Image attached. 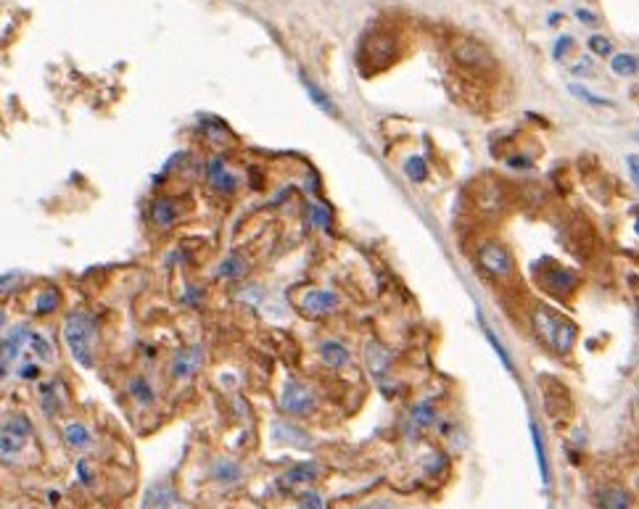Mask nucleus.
Masks as SVG:
<instances>
[{
  "label": "nucleus",
  "instance_id": "obj_39",
  "mask_svg": "<svg viewBox=\"0 0 639 509\" xmlns=\"http://www.w3.org/2000/svg\"><path fill=\"white\" fill-rule=\"evenodd\" d=\"M626 164H628V174H631V183H637V153H631V156H626Z\"/></svg>",
  "mask_w": 639,
  "mask_h": 509
},
{
  "label": "nucleus",
  "instance_id": "obj_11",
  "mask_svg": "<svg viewBox=\"0 0 639 509\" xmlns=\"http://www.w3.org/2000/svg\"><path fill=\"white\" fill-rule=\"evenodd\" d=\"M597 509H631V496L626 488L621 486H605L595 494Z\"/></svg>",
  "mask_w": 639,
  "mask_h": 509
},
{
  "label": "nucleus",
  "instance_id": "obj_9",
  "mask_svg": "<svg viewBox=\"0 0 639 509\" xmlns=\"http://www.w3.org/2000/svg\"><path fill=\"white\" fill-rule=\"evenodd\" d=\"M320 475V470H317V465L314 462H304V465H293L291 470H285L280 477H278V486H280V491H293V488L299 486H306V483H312L314 477Z\"/></svg>",
  "mask_w": 639,
  "mask_h": 509
},
{
  "label": "nucleus",
  "instance_id": "obj_28",
  "mask_svg": "<svg viewBox=\"0 0 639 509\" xmlns=\"http://www.w3.org/2000/svg\"><path fill=\"white\" fill-rule=\"evenodd\" d=\"M610 69H613L618 77H634V74H637V55H634V53H618V55H613V61H610Z\"/></svg>",
  "mask_w": 639,
  "mask_h": 509
},
{
  "label": "nucleus",
  "instance_id": "obj_34",
  "mask_svg": "<svg viewBox=\"0 0 639 509\" xmlns=\"http://www.w3.org/2000/svg\"><path fill=\"white\" fill-rule=\"evenodd\" d=\"M586 45H589V51L595 55H610V51H613V43L607 37H602V34H592Z\"/></svg>",
  "mask_w": 639,
  "mask_h": 509
},
{
  "label": "nucleus",
  "instance_id": "obj_16",
  "mask_svg": "<svg viewBox=\"0 0 639 509\" xmlns=\"http://www.w3.org/2000/svg\"><path fill=\"white\" fill-rule=\"evenodd\" d=\"M174 219H177V206H174L172 201H167V198H159V201H153L151 222L156 225V227H169Z\"/></svg>",
  "mask_w": 639,
  "mask_h": 509
},
{
  "label": "nucleus",
  "instance_id": "obj_42",
  "mask_svg": "<svg viewBox=\"0 0 639 509\" xmlns=\"http://www.w3.org/2000/svg\"><path fill=\"white\" fill-rule=\"evenodd\" d=\"M508 166H520V169H529L531 161H529V159H508Z\"/></svg>",
  "mask_w": 639,
  "mask_h": 509
},
{
  "label": "nucleus",
  "instance_id": "obj_20",
  "mask_svg": "<svg viewBox=\"0 0 639 509\" xmlns=\"http://www.w3.org/2000/svg\"><path fill=\"white\" fill-rule=\"evenodd\" d=\"M410 423L415 428H428V425L436 423V409L431 401H418L410 409Z\"/></svg>",
  "mask_w": 639,
  "mask_h": 509
},
{
  "label": "nucleus",
  "instance_id": "obj_10",
  "mask_svg": "<svg viewBox=\"0 0 639 509\" xmlns=\"http://www.w3.org/2000/svg\"><path fill=\"white\" fill-rule=\"evenodd\" d=\"M391 359H394V354L383 343H378V341H370L368 346H365V364H368L370 375L375 380H380L386 375V369L391 367Z\"/></svg>",
  "mask_w": 639,
  "mask_h": 509
},
{
  "label": "nucleus",
  "instance_id": "obj_37",
  "mask_svg": "<svg viewBox=\"0 0 639 509\" xmlns=\"http://www.w3.org/2000/svg\"><path fill=\"white\" fill-rule=\"evenodd\" d=\"M576 16H579V22H584L586 27H597V16L592 11H586V8H579V11H576Z\"/></svg>",
  "mask_w": 639,
  "mask_h": 509
},
{
  "label": "nucleus",
  "instance_id": "obj_17",
  "mask_svg": "<svg viewBox=\"0 0 639 509\" xmlns=\"http://www.w3.org/2000/svg\"><path fill=\"white\" fill-rule=\"evenodd\" d=\"M455 58L463 66H484V61H486V51L476 43H460L455 51Z\"/></svg>",
  "mask_w": 639,
  "mask_h": 509
},
{
  "label": "nucleus",
  "instance_id": "obj_14",
  "mask_svg": "<svg viewBox=\"0 0 639 509\" xmlns=\"http://www.w3.org/2000/svg\"><path fill=\"white\" fill-rule=\"evenodd\" d=\"M576 282V275L574 272H568L565 267H560V264H553L550 261V272L542 277V285L547 288V291L553 293H565L568 288H574Z\"/></svg>",
  "mask_w": 639,
  "mask_h": 509
},
{
  "label": "nucleus",
  "instance_id": "obj_2",
  "mask_svg": "<svg viewBox=\"0 0 639 509\" xmlns=\"http://www.w3.org/2000/svg\"><path fill=\"white\" fill-rule=\"evenodd\" d=\"M66 346L72 351V357L82 364V367H93V338H96V325L93 317L87 312H72L64 325Z\"/></svg>",
  "mask_w": 639,
  "mask_h": 509
},
{
  "label": "nucleus",
  "instance_id": "obj_5",
  "mask_svg": "<svg viewBox=\"0 0 639 509\" xmlns=\"http://www.w3.org/2000/svg\"><path fill=\"white\" fill-rule=\"evenodd\" d=\"M299 309L306 317H325L338 309V296L325 288H312L299 298Z\"/></svg>",
  "mask_w": 639,
  "mask_h": 509
},
{
  "label": "nucleus",
  "instance_id": "obj_38",
  "mask_svg": "<svg viewBox=\"0 0 639 509\" xmlns=\"http://www.w3.org/2000/svg\"><path fill=\"white\" fill-rule=\"evenodd\" d=\"M574 74H592V58H584L574 66Z\"/></svg>",
  "mask_w": 639,
  "mask_h": 509
},
{
  "label": "nucleus",
  "instance_id": "obj_32",
  "mask_svg": "<svg viewBox=\"0 0 639 509\" xmlns=\"http://www.w3.org/2000/svg\"><path fill=\"white\" fill-rule=\"evenodd\" d=\"M56 306H58V291L56 288H48L37 296V312L40 315H51Z\"/></svg>",
  "mask_w": 639,
  "mask_h": 509
},
{
  "label": "nucleus",
  "instance_id": "obj_4",
  "mask_svg": "<svg viewBox=\"0 0 639 509\" xmlns=\"http://www.w3.org/2000/svg\"><path fill=\"white\" fill-rule=\"evenodd\" d=\"M280 406H283V412H288L291 417H304V414H309L314 406L312 390L306 388L302 380H288L280 390Z\"/></svg>",
  "mask_w": 639,
  "mask_h": 509
},
{
  "label": "nucleus",
  "instance_id": "obj_19",
  "mask_svg": "<svg viewBox=\"0 0 639 509\" xmlns=\"http://www.w3.org/2000/svg\"><path fill=\"white\" fill-rule=\"evenodd\" d=\"M217 275L219 277H225V280H238V277L246 275V261L240 259L238 253H228V256L222 259V264L217 267Z\"/></svg>",
  "mask_w": 639,
  "mask_h": 509
},
{
  "label": "nucleus",
  "instance_id": "obj_35",
  "mask_svg": "<svg viewBox=\"0 0 639 509\" xmlns=\"http://www.w3.org/2000/svg\"><path fill=\"white\" fill-rule=\"evenodd\" d=\"M299 509H325V501L317 491H306L299 496Z\"/></svg>",
  "mask_w": 639,
  "mask_h": 509
},
{
  "label": "nucleus",
  "instance_id": "obj_1",
  "mask_svg": "<svg viewBox=\"0 0 639 509\" xmlns=\"http://www.w3.org/2000/svg\"><path fill=\"white\" fill-rule=\"evenodd\" d=\"M531 325L536 330V336L542 338L547 346L557 351V354H568L576 343V325L568 317L557 315L547 303H536L534 315H531Z\"/></svg>",
  "mask_w": 639,
  "mask_h": 509
},
{
  "label": "nucleus",
  "instance_id": "obj_6",
  "mask_svg": "<svg viewBox=\"0 0 639 509\" xmlns=\"http://www.w3.org/2000/svg\"><path fill=\"white\" fill-rule=\"evenodd\" d=\"M272 441L278 446H296V449H309L312 446V435L304 433L302 428L283 420H272Z\"/></svg>",
  "mask_w": 639,
  "mask_h": 509
},
{
  "label": "nucleus",
  "instance_id": "obj_3",
  "mask_svg": "<svg viewBox=\"0 0 639 509\" xmlns=\"http://www.w3.org/2000/svg\"><path fill=\"white\" fill-rule=\"evenodd\" d=\"M478 264H481L484 272L491 275L494 280H505V277H510L512 270H515L510 251L505 249L502 243H494V240H486V243L478 249Z\"/></svg>",
  "mask_w": 639,
  "mask_h": 509
},
{
  "label": "nucleus",
  "instance_id": "obj_22",
  "mask_svg": "<svg viewBox=\"0 0 639 509\" xmlns=\"http://www.w3.org/2000/svg\"><path fill=\"white\" fill-rule=\"evenodd\" d=\"M64 438H66V444L72 446V449H87L90 446V430H87L85 425L82 423H69L64 428Z\"/></svg>",
  "mask_w": 639,
  "mask_h": 509
},
{
  "label": "nucleus",
  "instance_id": "obj_30",
  "mask_svg": "<svg viewBox=\"0 0 639 509\" xmlns=\"http://www.w3.org/2000/svg\"><path fill=\"white\" fill-rule=\"evenodd\" d=\"M404 174L410 177L412 183H422V180L428 177V164L422 161L420 156H410V159L404 161Z\"/></svg>",
  "mask_w": 639,
  "mask_h": 509
},
{
  "label": "nucleus",
  "instance_id": "obj_31",
  "mask_svg": "<svg viewBox=\"0 0 639 509\" xmlns=\"http://www.w3.org/2000/svg\"><path fill=\"white\" fill-rule=\"evenodd\" d=\"M306 214H309V222H312L314 230H328L330 227V211L320 204H309L306 206Z\"/></svg>",
  "mask_w": 639,
  "mask_h": 509
},
{
  "label": "nucleus",
  "instance_id": "obj_7",
  "mask_svg": "<svg viewBox=\"0 0 639 509\" xmlns=\"http://www.w3.org/2000/svg\"><path fill=\"white\" fill-rule=\"evenodd\" d=\"M201 362H204V351H201V346L180 348L177 357L172 359V375L177 380L193 378L195 372H198V367H201Z\"/></svg>",
  "mask_w": 639,
  "mask_h": 509
},
{
  "label": "nucleus",
  "instance_id": "obj_12",
  "mask_svg": "<svg viewBox=\"0 0 639 509\" xmlns=\"http://www.w3.org/2000/svg\"><path fill=\"white\" fill-rule=\"evenodd\" d=\"M320 359L325 362L328 367L333 369H341L349 364V359H351V354H349V348L344 341H336V338H325L323 343H320Z\"/></svg>",
  "mask_w": 639,
  "mask_h": 509
},
{
  "label": "nucleus",
  "instance_id": "obj_40",
  "mask_svg": "<svg viewBox=\"0 0 639 509\" xmlns=\"http://www.w3.org/2000/svg\"><path fill=\"white\" fill-rule=\"evenodd\" d=\"M77 475H79L82 483H90V480H93V477H90V470H87V462H79V465H77Z\"/></svg>",
  "mask_w": 639,
  "mask_h": 509
},
{
  "label": "nucleus",
  "instance_id": "obj_18",
  "mask_svg": "<svg viewBox=\"0 0 639 509\" xmlns=\"http://www.w3.org/2000/svg\"><path fill=\"white\" fill-rule=\"evenodd\" d=\"M212 477L214 480H219L222 486H235L240 480V470L235 462H230V459H219V462H214V467H212Z\"/></svg>",
  "mask_w": 639,
  "mask_h": 509
},
{
  "label": "nucleus",
  "instance_id": "obj_25",
  "mask_svg": "<svg viewBox=\"0 0 639 509\" xmlns=\"http://www.w3.org/2000/svg\"><path fill=\"white\" fill-rule=\"evenodd\" d=\"M127 388H130V393L135 396V401H138V404H143V406L153 404V399H156V393H153L151 383H148L146 378H132Z\"/></svg>",
  "mask_w": 639,
  "mask_h": 509
},
{
  "label": "nucleus",
  "instance_id": "obj_36",
  "mask_svg": "<svg viewBox=\"0 0 639 509\" xmlns=\"http://www.w3.org/2000/svg\"><path fill=\"white\" fill-rule=\"evenodd\" d=\"M571 45H574V37H571V34H560V37H557V43H555V48H553L555 61H560V58L565 55V51H571Z\"/></svg>",
  "mask_w": 639,
  "mask_h": 509
},
{
  "label": "nucleus",
  "instance_id": "obj_43",
  "mask_svg": "<svg viewBox=\"0 0 639 509\" xmlns=\"http://www.w3.org/2000/svg\"><path fill=\"white\" fill-rule=\"evenodd\" d=\"M3 322H6V315H3V312H0V327H3Z\"/></svg>",
  "mask_w": 639,
  "mask_h": 509
},
{
  "label": "nucleus",
  "instance_id": "obj_13",
  "mask_svg": "<svg viewBox=\"0 0 639 509\" xmlns=\"http://www.w3.org/2000/svg\"><path fill=\"white\" fill-rule=\"evenodd\" d=\"M143 509H183V504L169 486H153L143 498Z\"/></svg>",
  "mask_w": 639,
  "mask_h": 509
},
{
  "label": "nucleus",
  "instance_id": "obj_15",
  "mask_svg": "<svg viewBox=\"0 0 639 509\" xmlns=\"http://www.w3.org/2000/svg\"><path fill=\"white\" fill-rule=\"evenodd\" d=\"M40 401H43V412L48 417H56V412L64 406V388L58 380H51V383H43L40 385Z\"/></svg>",
  "mask_w": 639,
  "mask_h": 509
},
{
  "label": "nucleus",
  "instance_id": "obj_29",
  "mask_svg": "<svg viewBox=\"0 0 639 509\" xmlns=\"http://www.w3.org/2000/svg\"><path fill=\"white\" fill-rule=\"evenodd\" d=\"M529 430H531V438H534V451H536V462H539V475H542V480L547 483V480H550V472H547V459H544L542 433H539V428H536L534 423H529Z\"/></svg>",
  "mask_w": 639,
  "mask_h": 509
},
{
  "label": "nucleus",
  "instance_id": "obj_21",
  "mask_svg": "<svg viewBox=\"0 0 639 509\" xmlns=\"http://www.w3.org/2000/svg\"><path fill=\"white\" fill-rule=\"evenodd\" d=\"M302 85H304V90H306V95H309V100H312L314 106L317 109H323L325 114H336V103L330 100V98L320 90V85H314V82H309L306 77H302Z\"/></svg>",
  "mask_w": 639,
  "mask_h": 509
},
{
  "label": "nucleus",
  "instance_id": "obj_8",
  "mask_svg": "<svg viewBox=\"0 0 639 509\" xmlns=\"http://www.w3.org/2000/svg\"><path fill=\"white\" fill-rule=\"evenodd\" d=\"M206 180H209V185H212L214 190H219V193H233V190H235V177H233V172L228 169V164H225L222 156L209 159V164H206Z\"/></svg>",
  "mask_w": 639,
  "mask_h": 509
},
{
  "label": "nucleus",
  "instance_id": "obj_33",
  "mask_svg": "<svg viewBox=\"0 0 639 509\" xmlns=\"http://www.w3.org/2000/svg\"><path fill=\"white\" fill-rule=\"evenodd\" d=\"M22 438H16V435H8V433H0V454L6 456H13L22 451Z\"/></svg>",
  "mask_w": 639,
  "mask_h": 509
},
{
  "label": "nucleus",
  "instance_id": "obj_24",
  "mask_svg": "<svg viewBox=\"0 0 639 509\" xmlns=\"http://www.w3.org/2000/svg\"><path fill=\"white\" fill-rule=\"evenodd\" d=\"M30 348L34 351V357L40 359V362H45V364H51L56 359V351H53V346H51V341L45 336H40V333H32V336H30Z\"/></svg>",
  "mask_w": 639,
  "mask_h": 509
},
{
  "label": "nucleus",
  "instance_id": "obj_27",
  "mask_svg": "<svg viewBox=\"0 0 639 509\" xmlns=\"http://www.w3.org/2000/svg\"><path fill=\"white\" fill-rule=\"evenodd\" d=\"M568 93L571 95H576L579 100H584V103H589V106H600V109H613V100L610 98H602V95H595L592 90H586V87L581 85H568Z\"/></svg>",
  "mask_w": 639,
  "mask_h": 509
},
{
  "label": "nucleus",
  "instance_id": "obj_26",
  "mask_svg": "<svg viewBox=\"0 0 639 509\" xmlns=\"http://www.w3.org/2000/svg\"><path fill=\"white\" fill-rule=\"evenodd\" d=\"M3 433L8 435H16V438H27V435L32 433V423L24 417V414H13V417H8L6 423H3Z\"/></svg>",
  "mask_w": 639,
  "mask_h": 509
},
{
  "label": "nucleus",
  "instance_id": "obj_23",
  "mask_svg": "<svg viewBox=\"0 0 639 509\" xmlns=\"http://www.w3.org/2000/svg\"><path fill=\"white\" fill-rule=\"evenodd\" d=\"M481 330H484V336H486L489 346L494 348V351H497V357L502 359V364H505V369H508V372H515V367H512V359H510V354H508V348H505L502 343H499L497 333H494V330L489 327V322H484V317H481Z\"/></svg>",
  "mask_w": 639,
  "mask_h": 509
},
{
  "label": "nucleus",
  "instance_id": "obj_41",
  "mask_svg": "<svg viewBox=\"0 0 639 509\" xmlns=\"http://www.w3.org/2000/svg\"><path fill=\"white\" fill-rule=\"evenodd\" d=\"M359 509H396L391 501H373V504H365V507H359Z\"/></svg>",
  "mask_w": 639,
  "mask_h": 509
}]
</instances>
